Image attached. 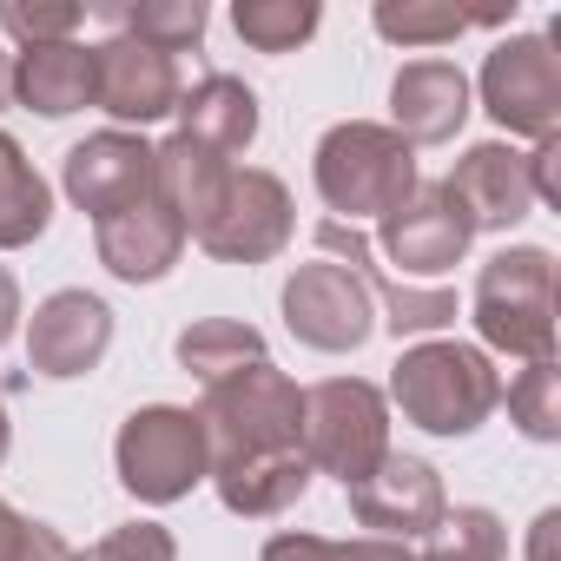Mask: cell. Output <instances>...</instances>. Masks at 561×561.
I'll use <instances>...</instances> for the list:
<instances>
[{"label": "cell", "instance_id": "44dd1931", "mask_svg": "<svg viewBox=\"0 0 561 561\" xmlns=\"http://www.w3.org/2000/svg\"><path fill=\"white\" fill-rule=\"evenodd\" d=\"M502 21H515V0H508V8H443V0H377V14H370V27H377L383 41H397V47H443V41L469 34V27H502Z\"/></svg>", "mask_w": 561, "mask_h": 561}, {"label": "cell", "instance_id": "7a4b0ae2", "mask_svg": "<svg viewBox=\"0 0 561 561\" xmlns=\"http://www.w3.org/2000/svg\"><path fill=\"white\" fill-rule=\"evenodd\" d=\"M390 403L403 410V423H416L430 436H476L502 403V377H495L489 351L430 337L390 364Z\"/></svg>", "mask_w": 561, "mask_h": 561}, {"label": "cell", "instance_id": "9a60e30c", "mask_svg": "<svg viewBox=\"0 0 561 561\" xmlns=\"http://www.w3.org/2000/svg\"><path fill=\"white\" fill-rule=\"evenodd\" d=\"M106 351H113V311L93 291H54L27 318V370L47 377V383L100 370Z\"/></svg>", "mask_w": 561, "mask_h": 561}, {"label": "cell", "instance_id": "ffe728a7", "mask_svg": "<svg viewBox=\"0 0 561 561\" xmlns=\"http://www.w3.org/2000/svg\"><path fill=\"white\" fill-rule=\"evenodd\" d=\"M14 100L41 119H67L93 106V47L54 41V47H21L14 54Z\"/></svg>", "mask_w": 561, "mask_h": 561}, {"label": "cell", "instance_id": "4316f807", "mask_svg": "<svg viewBox=\"0 0 561 561\" xmlns=\"http://www.w3.org/2000/svg\"><path fill=\"white\" fill-rule=\"evenodd\" d=\"M87 21L80 0H0V34H14L21 47H54L73 41V27Z\"/></svg>", "mask_w": 561, "mask_h": 561}, {"label": "cell", "instance_id": "d4e9b609", "mask_svg": "<svg viewBox=\"0 0 561 561\" xmlns=\"http://www.w3.org/2000/svg\"><path fill=\"white\" fill-rule=\"evenodd\" d=\"M119 34L159 47V54H192L205 41V0H146V8H106Z\"/></svg>", "mask_w": 561, "mask_h": 561}, {"label": "cell", "instance_id": "7c38bea8", "mask_svg": "<svg viewBox=\"0 0 561 561\" xmlns=\"http://www.w3.org/2000/svg\"><path fill=\"white\" fill-rule=\"evenodd\" d=\"M351 495V515L364 528H377L383 541H430L436 522L449 515V495H443V476L423 462V456H403L390 449L364 482L344 489Z\"/></svg>", "mask_w": 561, "mask_h": 561}, {"label": "cell", "instance_id": "277c9868", "mask_svg": "<svg viewBox=\"0 0 561 561\" xmlns=\"http://www.w3.org/2000/svg\"><path fill=\"white\" fill-rule=\"evenodd\" d=\"M469 318L489 351H508L522 364H554V251L502 244L476 271Z\"/></svg>", "mask_w": 561, "mask_h": 561}, {"label": "cell", "instance_id": "8992f818", "mask_svg": "<svg viewBox=\"0 0 561 561\" xmlns=\"http://www.w3.org/2000/svg\"><path fill=\"white\" fill-rule=\"evenodd\" d=\"M113 462H119L126 495H139V502H152V508L192 495V489L211 476L198 410H179V403H146V410H133V416L119 423Z\"/></svg>", "mask_w": 561, "mask_h": 561}, {"label": "cell", "instance_id": "e0dca14e", "mask_svg": "<svg viewBox=\"0 0 561 561\" xmlns=\"http://www.w3.org/2000/svg\"><path fill=\"white\" fill-rule=\"evenodd\" d=\"M469 119V73L456 60H410L390 80V133L410 146H449Z\"/></svg>", "mask_w": 561, "mask_h": 561}, {"label": "cell", "instance_id": "1f68e13d", "mask_svg": "<svg viewBox=\"0 0 561 561\" xmlns=\"http://www.w3.org/2000/svg\"><path fill=\"white\" fill-rule=\"evenodd\" d=\"M8 100H14V54H0V113H8Z\"/></svg>", "mask_w": 561, "mask_h": 561}, {"label": "cell", "instance_id": "5b68a950", "mask_svg": "<svg viewBox=\"0 0 561 561\" xmlns=\"http://www.w3.org/2000/svg\"><path fill=\"white\" fill-rule=\"evenodd\" d=\"M390 456V403L364 377H324L305 390V462L337 476L344 489L364 482Z\"/></svg>", "mask_w": 561, "mask_h": 561}, {"label": "cell", "instance_id": "d6986e66", "mask_svg": "<svg viewBox=\"0 0 561 561\" xmlns=\"http://www.w3.org/2000/svg\"><path fill=\"white\" fill-rule=\"evenodd\" d=\"M172 113H179V139H192V146H205V152H218L231 165L257 139V93L244 80H231V73H205L192 93H179Z\"/></svg>", "mask_w": 561, "mask_h": 561}, {"label": "cell", "instance_id": "30bf717a", "mask_svg": "<svg viewBox=\"0 0 561 561\" xmlns=\"http://www.w3.org/2000/svg\"><path fill=\"white\" fill-rule=\"evenodd\" d=\"M476 93L502 133H522L535 146L554 139V126H561V60L535 34H508L502 47H489Z\"/></svg>", "mask_w": 561, "mask_h": 561}, {"label": "cell", "instance_id": "d6a6232c", "mask_svg": "<svg viewBox=\"0 0 561 561\" xmlns=\"http://www.w3.org/2000/svg\"><path fill=\"white\" fill-rule=\"evenodd\" d=\"M8 443H14V423H8V397H0V462H8Z\"/></svg>", "mask_w": 561, "mask_h": 561}, {"label": "cell", "instance_id": "2e32d148", "mask_svg": "<svg viewBox=\"0 0 561 561\" xmlns=\"http://www.w3.org/2000/svg\"><path fill=\"white\" fill-rule=\"evenodd\" d=\"M449 198L469 211L476 231H508L535 211V179H528V152L502 146V139H482L456 159V172L443 179Z\"/></svg>", "mask_w": 561, "mask_h": 561}, {"label": "cell", "instance_id": "4dcf8cb0", "mask_svg": "<svg viewBox=\"0 0 561 561\" xmlns=\"http://www.w3.org/2000/svg\"><path fill=\"white\" fill-rule=\"evenodd\" d=\"M554 528H561V515H554V508H548V515H541V522H535V561H548V535H554Z\"/></svg>", "mask_w": 561, "mask_h": 561}, {"label": "cell", "instance_id": "52a82bcc", "mask_svg": "<svg viewBox=\"0 0 561 561\" xmlns=\"http://www.w3.org/2000/svg\"><path fill=\"white\" fill-rule=\"evenodd\" d=\"M257 561H508V528L495 508H449L430 541H383V535L331 541V535L285 528L264 541Z\"/></svg>", "mask_w": 561, "mask_h": 561}, {"label": "cell", "instance_id": "9c48e42d", "mask_svg": "<svg viewBox=\"0 0 561 561\" xmlns=\"http://www.w3.org/2000/svg\"><path fill=\"white\" fill-rule=\"evenodd\" d=\"M277 305H285L291 337L311 344V351H324V357L364 351L370 331H377V298H370V285H364L351 264H331V257L298 264V271L285 277V298H277Z\"/></svg>", "mask_w": 561, "mask_h": 561}, {"label": "cell", "instance_id": "6da1fadb", "mask_svg": "<svg viewBox=\"0 0 561 561\" xmlns=\"http://www.w3.org/2000/svg\"><path fill=\"white\" fill-rule=\"evenodd\" d=\"M205 423V456H211V489L231 515L244 522H271L291 502H305L311 489V462H305V390L264 364H244L225 383H205L198 403Z\"/></svg>", "mask_w": 561, "mask_h": 561}, {"label": "cell", "instance_id": "ac0fdd59", "mask_svg": "<svg viewBox=\"0 0 561 561\" xmlns=\"http://www.w3.org/2000/svg\"><path fill=\"white\" fill-rule=\"evenodd\" d=\"M93 251H100V264L119 277V285H159V277L185 257V225L159 198H146L133 211L100 218L93 225Z\"/></svg>", "mask_w": 561, "mask_h": 561}, {"label": "cell", "instance_id": "484cf974", "mask_svg": "<svg viewBox=\"0 0 561 561\" xmlns=\"http://www.w3.org/2000/svg\"><path fill=\"white\" fill-rule=\"evenodd\" d=\"M508 416L528 443H554L561 436V370L554 364H528L508 383Z\"/></svg>", "mask_w": 561, "mask_h": 561}, {"label": "cell", "instance_id": "8fae6325", "mask_svg": "<svg viewBox=\"0 0 561 561\" xmlns=\"http://www.w3.org/2000/svg\"><path fill=\"white\" fill-rule=\"evenodd\" d=\"M469 244H476V225H469V211L449 198L443 179H436V185H416V192L383 218V231H377V251L403 271V285H410V277H443V271H456V264L469 257Z\"/></svg>", "mask_w": 561, "mask_h": 561}, {"label": "cell", "instance_id": "3957f363", "mask_svg": "<svg viewBox=\"0 0 561 561\" xmlns=\"http://www.w3.org/2000/svg\"><path fill=\"white\" fill-rule=\"evenodd\" d=\"M311 179H318V198L331 205L337 225H364V218H390L423 179H416V146L397 139L390 126L377 119H344L318 139V159H311Z\"/></svg>", "mask_w": 561, "mask_h": 561}, {"label": "cell", "instance_id": "cb8c5ba5", "mask_svg": "<svg viewBox=\"0 0 561 561\" xmlns=\"http://www.w3.org/2000/svg\"><path fill=\"white\" fill-rule=\"evenodd\" d=\"M318 21H324L318 0H238L231 8L238 41L257 47V54H298L318 34Z\"/></svg>", "mask_w": 561, "mask_h": 561}, {"label": "cell", "instance_id": "7402d4cb", "mask_svg": "<svg viewBox=\"0 0 561 561\" xmlns=\"http://www.w3.org/2000/svg\"><path fill=\"white\" fill-rule=\"evenodd\" d=\"M172 357H179L185 377H198V383H225V377H238L244 364H264L271 351H264V337H257L251 324H238V318H198V324L179 331Z\"/></svg>", "mask_w": 561, "mask_h": 561}, {"label": "cell", "instance_id": "f1b7e54d", "mask_svg": "<svg viewBox=\"0 0 561 561\" xmlns=\"http://www.w3.org/2000/svg\"><path fill=\"white\" fill-rule=\"evenodd\" d=\"M73 561H179V541H172V528H159V522H126V528H113L106 541H93V548L73 554Z\"/></svg>", "mask_w": 561, "mask_h": 561}, {"label": "cell", "instance_id": "4fadbf2b", "mask_svg": "<svg viewBox=\"0 0 561 561\" xmlns=\"http://www.w3.org/2000/svg\"><path fill=\"white\" fill-rule=\"evenodd\" d=\"M179 93L185 87H179V60L172 54H159V47H146L133 34H113V41L93 47V106L113 113L119 133L165 119L179 106Z\"/></svg>", "mask_w": 561, "mask_h": 561}, {"label": "cell", "instance_id": "f546056e", "mask_svg": "<svg viewBox=\"0 0 561 561\" xmlns=\"http://www.w3.org/2000/svg\"><path fill=\"white\" fill-rule=\"evenodd\" d=\"M14 324H21V285H14V271L0 264V344L14 337Z\"/></svg>", "mask_w": 561, "mask_h": 561}, {"label": "cell", "instance_id": "5bb4252c", "mask_svg": "<svg viewBox=\"0 0 561 561\" xmlns=\"http://www.w3.org/2000/svg\"><path fill=\"white\" fill-rule=\"evenodd\" d=\"M60 185H67V198L93 225L113 218V211H133V205L152 198V146L139 133H119V126L113 133H93V139H80L67 152Z\"/></svg>", "mask_w": 561, "mask_h": 561}, {"label": "cell", "instance_id": "603a6c76", "mask_svg": "<svg viewBox=\"0 0 561 561\" xmlns=\"http://www.w3.org/2000/svg\"><path fill=\"white\" fill-rule=\"evenodd\" d=\"M54 225V192L27 165V152L0 133V251H21Z\"/></svg>", "mask_w": 561, "mask_h": 561}, {"label": "cell", "instance_id": "ba28073f", "mask_svg": "<svg viewBox=\"0 0 561 561\" xmlns=\"http://www.w3.org/2000/svg\"><path fill=\"white\" fill-rule=\"evenodd\" d=\"M291 231H298V205H291L285 179L257 172V165H238L192 238L211 257H225V264H271L277 251L291 244Z\"/></svg>", "mask_w": 561, "mask_h": 561}, {"label": "cell", "instance_id": "83f0119b", "mask_svg": "<svg viewBox=\"0 0 561 561\" xmlns=\"http://www.w3.org/2000/svg\"><path fill=\"white\" fill-rule=\"evenodd\" d=\"M0 561H73V548L60 528L21 515L14 502H0Z\"/></svg>", "mask_w": 561, "mask_h": 561}]
</instances>
